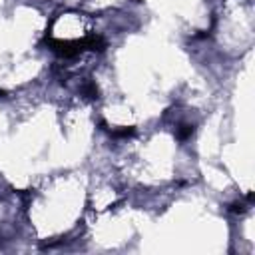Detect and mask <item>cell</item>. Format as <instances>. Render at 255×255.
<instances>
[{
  "instance_id": "cell-1",
  "label": "cell",
  "mask_w": 255,
  "mask_h": 255,
  "mask_svg": "<svg viewBox=\"0 0 255 255\" xmlns=\"http://www.w3.org/2000/svg\"><path fill=\"white\" fill-rule=\"evenodd\" d=\"M179 128H181V129L177 131V137H179V139H185L187 135L193 133V126H179Z\"/></svg>"
}]
</instances>
